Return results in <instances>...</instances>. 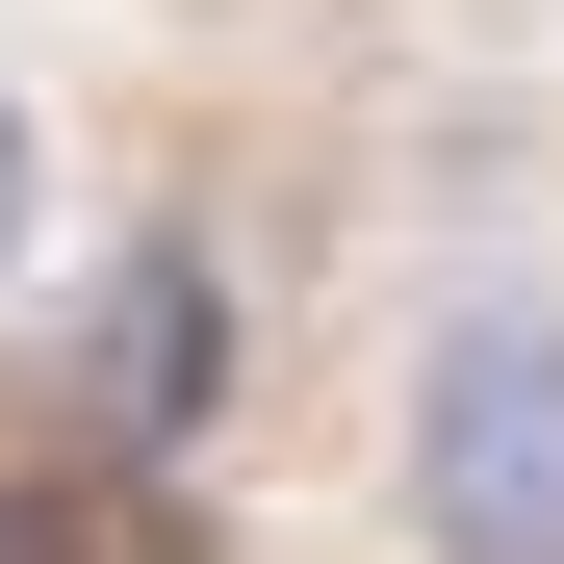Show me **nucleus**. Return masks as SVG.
Wrapping results in <instances>:
<instances>
[{
  "label": "nucleus",
  "instance_id": "f03ea898",
  "mask_svg": "<svg viewBox=\"0 0 564 564\" xmlns=\"http://www.w3.org/2000/svg\"><path fill=\"white\" fill-rule=\"evenodd\" d=\"M26 257H52V104H26V52H0V308H26Z\"/></svg>",
  "mask_w": 564,
  "mask_h": 564
},
{
  "label": "nucleus",
  "instance_id": "f257e3e1",
  "mask_svg": "<svg viewBox=\"0 0 564 564\" xmlns=\"http://www.w3.org/2000/svg\"><path fill=\"white\" fill-rule=\"evenodd\" d=\"M359 539L386 564H564V206H488L359 334Z\"/></svg>",
  "mask_w": 564,
  "mask_h": 564
}]
</instances>
